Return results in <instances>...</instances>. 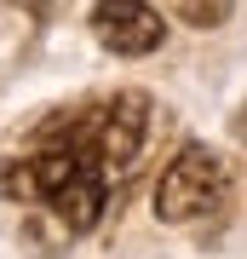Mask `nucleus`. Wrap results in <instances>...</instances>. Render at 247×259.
I'll list each match as a JSON object with an SVG mask.
<instances>
[{"label":"nucleus","instance_id":"obj_4","mask_svg":"<svg viewBox=\"0 0 247 259\" xmlns=\"http://www.w3.org/2000/svg\"><path fill=\"white\" fill-rule=\"evenodd\" d=\"M46 0H0V52H18L40 35Z\"/></svg>","mask_w":247,"mask_h":259},{"label":"nucleus","instance_id":"obj_3","mask_svg":"<svg viewBox=\"0 0 247 259\" xmlns=\"http://www.w3.org/2000/svg\"><path fill=\"white\" fill-rule=\"evenodd\" d=\"M86 23L98 35V47L115 58H144L167 40V18L156 6H144V0H98Z\"/></svg>","mask_w":247,"mask_h":259},{"label":"nucleus","instance_id":"obj_2","mask_svg":"<svg viewBox=\"0 0 247 259\" xmlns=\"http://www.w3.org/2000/svg\"><path fill=\"white\" fill-rule=\"evenodd\" d=\"M224 190H230V167L207 144H184L156 185V219L161 225H195V219L224 207Z\"/></svg>","mask_w":247,"mask_h":259},{"label":"nucleus","instance_id":"obj_6","mask_svg":"<svg viewBox=\"0 0 247 259\" xmlns=\"http://www.w3.org/2000/svg\"><path fill=\"white\" fill-rule=\"evenodd\" d=\"M236 139L247 144V104H241V110H236Z\"/></svg>","mask_w":247,"mask_h":259},{"label":"nucleus","instance_id":"obj_5","mask_svg":"<svg viewBox=\"0 0 247 259\" xmlns=\"http://www.w3.org/2000/svg\"><path fill=\"white\" fill-rule=\"evenodd\" d=\"M167 6H173V18L190 23V29H219L230 18V0H167Z\"/></svg>","mask_w":247,"mask_h":259},{"label":"nucleus","instance_id":"obj_1","mask_svg":"<svg viewBox=\"0 0 247 259\" xmlns=\"http://www.w3.org/2000/svg\"><path fill=\"white\" fill-rule=\"evenodd\" d=\"M144 144H150V98L104 93L46 115L18 156L0 161V190L52 213L69 236H81L132 179V161L144 156Z\"/></svg>","mask_w":247,"mask_h":259}]
</instances>
